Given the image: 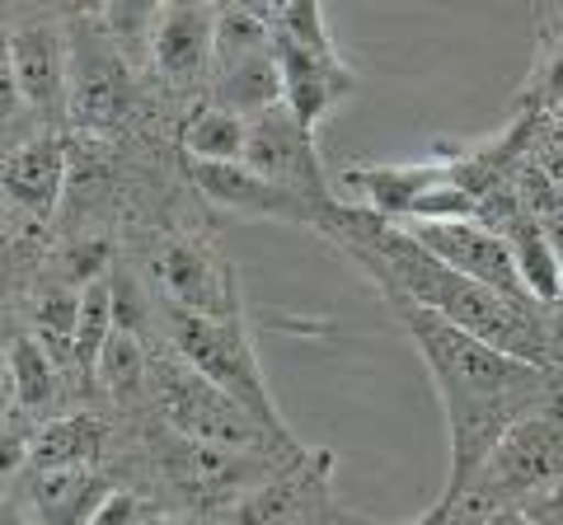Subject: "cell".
Here are the masks:
<instances>
[{"instance_id":"11","label":"cell","mask_w":563,"mask_h":525,"mask_svg":"<svg viewBox=\"0 0 563 525\" xmlns=\"http://www.w3.org/2000/svg\"><path fill=\"white\" fill-rule=\"evenodd\" d=\"M155 277L165 287V301L174 314H198V320H244V291L225 258H217L202 244L169 239L155 254Z\"/></svg>"},{"instance_id":"1","label":"cell","mask_w":563,"mask_h":525,"mask_svg":"<svg viewBox=\"0 0 563 525\" xmlns=\"http://www.w3.org/2000/svg\"><path fill=\"white\" fill-rule=\"evenodd\" d=\"M314 231L339 244L385 295H399V301L437 314V320H446L451 328L479 338L484 347L512 361L559 371V343H554L550 310L507 301L498 291L465 282L461 272H451L437 258L422 254L395 221H376L347 202H333Z\"/></svg>"},{"instance_id":"8","label":"cell","mask_w":563,"mask_h":525,"mask_svg":"<svg viewBox=\"0 0 563 525\" xmlns=\"http://www.w3.org/2000/svg\"><path fill=\"white\" fill-rule=\"evenodd\" d=\"M244 169H254L263 183H273L291 198H301L310 206H329L339 202L329 188V174L320 160V142L314 132H306L287 109H268V113H254L244 118V155H240Z\"/></svg>"},{"instance_id":"4","label":"cell","mask_w":563,"mask_h":525,"mask_svg":"<svg viewBox=\"0 0 563 525\" xmlns=\"http://www.w3.org/2000/svg\"><path fill=\"white\" fill-rule=\"evenodd\" d=\"M559 409L531 413L488 450V460L474 469L465 493L451 502V525H498L507 506L521 498L554 493L559 488Z\"/></svg>"},{"instance_id":"29","label":"cell","mask_w":563,"mask_h":525,"mask_svg":"<svg viewBox=\"0 0 563 525\" xmlns=\"http://www.w3.org/2000/svg\"><path fill=\"white\" fill-rule=\"evenodd\" d=\"M14 404V399H10V380H5V357H0V413H5Z\"/></svg>"},{"instance_id":"16","label":"cell","mask_w":563,"mask_h":525,"mask_svg":"<svg viewBox=\"0 0 563 525\" xmlns=\"http://www.w3.org/2000/svg\"><path fill=\"white\" fill-rule=\"evenodd\" d=\"M0 188L14 206H24L29 216H52L66 188V146L52 132L29 136L24 146H14L0 165Z\"/></svg>"},{"instance_id":"9","label":"cell","mask_w":563,"mask_h":525,"mask_svg":"<svg viewBox=\"0 0 563 525\" xmlns=\"http://www.w3.org/2000/svg\"><path fill=\"white\" fill-rule=\"evenodd\" d=\"M161 413L165 423L188 436L192 446L207 450H235V455H263L268 446H282L263 432L250 413H244L235 399H225L221 390H211L202 376H192L188 366H174L161 380Z\"/></svg>"},{"instance_id":"22","label":"cell","mask_w":563,"mask_h":525,"mask_svg":"<svg viewBox=\"0 0 563 525\" xmlns=\"http://www.w3.org/2000/svg\"><path fill=\"white\" fill-rule=\"evenodd\" d=\"M33 343L47 353V361L66 371V366H76V287H47L38 295V305H33Z\"/></svg>"},{"instance_id":"6","label":"cell","mask_w":563,"mask_h":525,"mask_svg":"<svg viewBox=\"0 0 563 525\" xmlns=\"http://www.w3.org/2000/svg\"><path fill=\"white\" fill-rule=\"evenodd\" d=\"M211 103L235 118L268 113L282 103V80L273 62V38L263 5H225L217 10L211 33Z\"/></svg>"},{"instance_id":"12","label":"cell","mask_w":563,"mask_h":525,"mask_svg":"<svg viewBox=\"0 0 563 525\" xmlns=\"http://www.w3.org/2000/svg\"><path fill=\"white\" fill-rule=\"evenodd\" d=\"M10 71L20 85L29 118L62 122L66 118V33L62 20H29L10 33Z\"/></svg>"},{"instance_id":"31","label":"cell","mask_w":563,"mask_h":525,"mask_svg":"<svg viewBox=\"0 0 563 525\" xmlns=\"http://www.w3.org/2000/svg\"><path fill=\"white\" fill-rule=\"evenodd\" d=\"M146 525H184V521H146Z\"/></svg>"},{"instance_id":"25","label":"cell","mask_w":563,"mask_h":525,"mask_svg":"<svg viewBox=\"0 0 563 525\" xmlns=\"http://www.w3.org/2000/svg\"><path fill=\"white\" fill-rule=\"evenodd\" d=\"M24 122H29V109L20 99V85H14V71H10V29L0 24V150H14L24 146Z\"/></svg>"},{"instance_id":"5","label":"cell","mask_w":563,"mask_h":525,"mask_svg":"<svg viewBox=\"0 0 563 525\" xmlns=\"http://www.w3.org/2000/svg\"><path fill=\"white\" fill-rule=\"evenodd\" d=\"M174 328V347L192 376H202L211 390H221L225 399L254 417V423L273 436L282 446H296L291 427L282 423V409L268 390V376L258 366V353H254V338L244 320H198V314H174L169 320Z\"/></svg>"},{"instance_id":"14","label":"cell","mask_w":563,"mask_h":525,"mask_svg":"<svg viewBox=\"0 0 563 525\" xmlns=\"http://www.w3.org/2000/svg\"><path fill=\"white\" fill-rule=\"evenodd\" d=\"M211 33H217L211 5H155L146 62L174 85H198L211 71Z\"/></svg>"},{"instance_id":"13","label":"cell","mask_w":563,"mask_h":525,"mask_svg":"<svg viewBox=\"0 0 563 525\" xmlns=\"http://www.w3.org/2000/svg\"><path fill=\"white\" fill-rule=\"evenodd\" d=\"M192 188L202 192L207 202H221L240 216H254V221H287V225H320V216L329 206H310L291 192H282L273 183H263L254 169L244 165H202V160H184Z\"/></svg>"},{"instance_id":"7","label":"cell","mask_w":563,"mask_h":525,"mask_svg":"<svg viewBox=\"0 0 563 525\" xmlns=\"http://www.w3.org/2000/svg\"><path fill=\"white\" fill-rule=\"evenodd\" d=\"M66 122L85 132H109L132 109V71L113 52L99 14H66Z\"/></svg>"},{"instance_id":"26","label":"cell","mask_w":563,"mask_h":525,"mask_svg":"<svg viewBox=\"0 0 563 525\" xmlns=\"http://www.w3.org/2000/svg\"><path fill=\"white\" fill-rule=\"evenodd\" d=\"M90 525H141V502L132 493H103V502L95 506Z\"/></svg>"},{"instance_id":"10","label":"cell","mask_w":563,"mask_h":525,"mask_svg":"<svg viewBox=\"0 0 563 525\" xmlns=\"http://www.w3.org/2000/svg\"><path fill=\"white\" fill-rule=\"evenodd\" d=\"M399 231L409 235L428 258L442 262V268L461 272L465 282L498 291V295H507V301L531 305L521 282H517L512 249H507V239L498 231H488V225H479V221H399Z\"/></svg>"},{"instance_id":"19","label":"cell","mask_w":563,"mask_h":525,"mask_svg":"<svg viewBox=\"0 0 563 525\" xmlns=\"http://www.w3.org/2000/svg\"><path fill=\"white\" fill-rule=\"evenodd\" d=\"M103 493L109 488L90 469H43L33 483V512L43 525H90Z\"/></svg>"},{"instance_id":"24","label":"cell","mask_w":563,"mask_h":525,"mask_svg":"<svg viewBox=\"0 0 563 525\" xmlns=\"http://www.w3.org/2000/svg\"><path fill=\"white\" fill-rule=\"evenodd\" d=\"M113 320H118V291H113V272H103L76 291V366L95 371V357L103 338H109Z\"/></svg>"},{"instance_id":"20","label":"cell","mask_w":563,"mask_h":525,"mask_svg":"<svg viewBox=\"0 0 563 525\" xmlns=\"http://www.w3.org/2000/svg\"><path fill=\"white\" fill-rule=\"evenodd\" d=\"M179 146L188 150V160L240 165V155H244V118L217 109V103H202V109L188 113L184 132H179Z\"/></svg>"},{"instance_id":"30","label":"cell","mask_w":563,"mask_h":525,"mask_svg":"<svg viewBox=\"0 0 563 525\" xmlns=\"http://www.w3.org/2000/svg\"><path fill=\"white\" fill-rule=\"evenodd\" d=\"M0 525H24V516L14 512V502H0Z\"/></svg>"},{"instance_id":"32","label":"cell","mask_w":563,"mask_h":525,"mask_svg":"<svg viewBox=\"0 0 563 525\" xmlns=\"http://www.w3.org/2000/svg\"><path fill=\"white\" fill-rule=\"evenodd\" d=\"M0 272H5V244H0Z\"/></svg>"},{"instance_id":"21","label":"cell","mask_w":563,"mask_h":525,"mask_svg":"<svg viewBox=\"0 0 563 525\" xmlns=\"http://www.w3.org/2000/svg\"><path fill=\"white\" fill-rule=\"evenodd\" d=\"M0 357H5V380H10V399L20 409H47L52 399H57V366L47 361V353L29 334L10 338L0 347Z\"/></svg>"},{"instance_id":"27","label":"cell","mask_w":563,"mask_h":525,"mask_svg":"<svg viewBox=\"0 0 563 525\" xmlns=\"http://www.w3.org/2000/svg\"><path fill=\"white\" fill-rule=\"evenodd\" d=\"M20 465H24V442L10 432H0V479H10Z\"/></svg>"},{"instance_id":"15","label":"cell","mask_w":563,"mask_h":525,"mask_svg":"<svg viewBox=\"0 0 563 525\" xmlns=\"http://www.w3.org/2000/svg\"><path fill=\"white\" fill-rule=\"evenodd\" d=\"M455 174L451 160H418V165H352L343 169V188L357 198V212L376 216V221H404L409 206L422 198L428 188L446 183Z\"/></svg>"},{"instance_id":"28","label":"cell","mask_w":563,"mask_h":525,"mask_svg":"<svg viewBox=\"0 0 563 525\" xmlns=\"http://www.w3.org/2000/svg\"><path fill=\"white\" fill-rule=\"evenodd\" d=\"M409 525H451V502L437 498V502L428 506V512H422L418 521H409Z\"/></svg>"},{"instance_id":"3","label":"cell","mask_w":563,"mask_h":525,"mask_svg":"<svg viewBox=\"0 0 563 525\" xmlns=\"http://www.w3.org/2000/svg\"><path fill=\"white\" fill-rule=\"evenodd\" d=\"M273 38V62L282 80V109L306 132H320V122L357 90V71L339 57L329 38V20L320 5L296 0V5H263Z\"/></svg>"},{"instance_id":"23","label":"cell","mask_w":563,"mask_h":525,"mask_svg":"<svg viewBox=\"0 0 563 525\" xmlns=\"http://www.w3.org/2000/svg\"><path fill=\"white\" fill-rule=\"evenodd\" d=\"M95 376H99L103 390L118 399V404H128V399L141 394V384H146V353H141L136 328L113 320L109 338H103L99 357H95Z\"/></svg>"},{"instance_id":"18","label":"cell","mask_w":563,"mask_h":525,"mask_svg":"<svg viewBox=\"0 0 563 525\" xmlns=\"http://www.w3.org/2000/svg\"><path fill=\"white\" fill-rule=\"evenodd\" d=\"M103 442H109V427L99 417L66 413L33 432V442L24 446V460L38 465V474L43 469H90L103 455Z\"/></svg>"},{"instance_id":"2","label":"cell","mask_w":563,"mask_h":525,"mask_svg":"<svg viewBox=\"0 0 563 525\" xmlns=\"http://www.w3.org/2000/svg\"><path fill=\"white\" fill-rule=\"evenodd\" d=\"M395 310V320L404 324L413 353L422 357L432 376V390L442 399L446 432H451V469H446V493L442 502H455L465 493V483L474 479V469L488 460V450L512 432L521 417L554 409L559 399V371H540V366L512 361L503 353H493L479 338L451 328L446 320L418 310L399 295H385Z\"/></svg>"},{"instance_id":"17","label":"cell","mask_w":563,"mask_h":525,"mask_svg":"<svg viewBox=\"0 0 563 525\" xmlns=\"http://www.w3.org/2000/svg\"><path fill=\"white\" fill-rule=\"evenodd\" d=\"M498 235L507 239V249H512V268H517V282L526 291V301L554 314L559 295H563V272H559L554 244L540 231V221L521 216V212H507L498 221Z\"/></svg>"}]
</instances>
